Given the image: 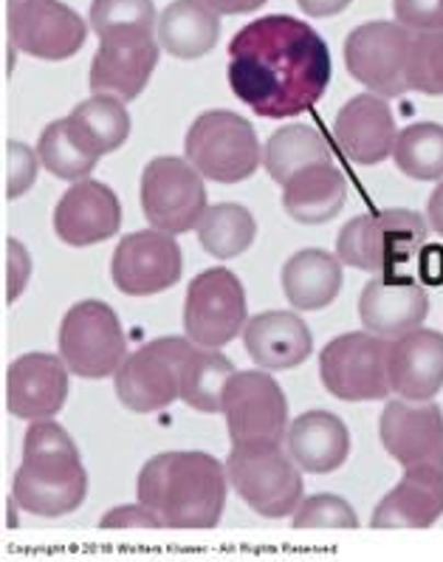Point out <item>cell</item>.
<instances>
[{"label": "cell", "instance_id": "cell-31", "mask_svg": "<svg viewBox=\"0 0 443 562\" xmlns=\"http://www.w3.org/2000/svg\"><path fill=\"white\" fill-rule=\"evenodd\" d=\"M331 153L325 145L322 133L311 125H285L272 133V139L263 147V165L280 187L292 179L303 167H311L317 161H328Z\"/></svg>", "mask_w": 443, "mask_h": 562}, {"label": "cell", "instance_id": "cell-19", "mask_svg": "<svg viewBox=\"0 0 443 562\" xmlns=\"http://www.w3.org/2000/svg\"><path fill=\"white\" fill-rule=\"evenodd\" d=\"M122 226V204L102 181H73L54 210V232L68 246L105 244Z\"/></svg>", "mask_w": 443, "mask_h": 562}, {"label": "cell", "instance_id": "cell-35", "mask_svg": "<svg viewBox=\"0 0 443 562\" xmlns=\"http://www.w3.org/2000/svg\"><path fill=\"white\" fill-rule=\"evenodd\" d=\"M410 88L430 97H443V29L418 32L410 52Z\"/></svg>", "mask_w": 443, "mask_h": 562}, {"label": "cell", "instance_id": "cell-21", "mask_svg": "<svg viewBox=\"0 0 443 562\" xmlns=\"http://www.w3.org/2000/svg\"><path fill=\"white\" fill-rule=\"evenodd\" d=\"M430 314L423 285L407 278H373L359 297V317L367 331L396 339L421 328Z\"/></svg>", "mask_w": 443, "mask_h": 562}, {"label": "cell", "instance_id": "cell-27", "mask_svg": "<svg viewBox=\"0 0 443 562\" xmlns=\"http://www.w3.org/2000/svg\"><path fill=\"white\" fill-rule=\"evenodd\" d=\"M342 289V260L322 249H303L285 260L283 292L297 312H319Z\"/></svg>", "mask_w": 443, "mask_h": 562}, {"label": "cell", "instance_id": "cell-13", "mask_svg": "<svg viewBox=\"0 0 443 562\" xmlns=\"http://www.w3.org/2000/svg\"><path fill=\"white\" fill-rule=\"evenodd\" d=\"M186 337H161L127 353L116 371V396L133 413H159L181 398V348Z\"/></svg>", "mask_w": 443, "mask_h": 562}, {"label": "cell", "instance_id": "cell-2", "mask_svg": "<svg viewBox=\"0 0 443 562\" xmlns=\"http://www.w3.org/2000/svg\"><path fill=\"white\" fill-rule=\"evenodd\" d=\"M229 492L226 463L209 452H161L141 467L136 495L167 529H215Z\"/></svg>", "mask_w": 443, "mask_h": 562}, {"label": "cell", "instance_id": "cell-8", "mask_svg": "<svg viewBox=\"0 0 443 562\" xmlns=\"http://www.w3.org/2000/svg\"><path fill=\"white\" fill-rule=\"evenodd\" d=\"M60 357L82 379L116 376L127 359V337L111 305L82 300L68 308L60 325Z\"/></svg>", "mask_w": 443, "mask_h": 562}, {"label": "cell", "instance_id": "cell-4", "mask_svg": "<svg viewBox=\"0 0 443 562\" xmlns=\"http://www.w3.org/2000/svg\"><path fill=\"white\" fill-rule=\"evenodd\" d=\"M226 472L232 490L260 517L280 520L303 503V470L280 441H235Z\"/></svg>", "mask_w": 443, "mask_h": 562}, {"label": "cell", "instance_id": "cell-22", "mask_svg": "<svg viewBox=\"0 0 443 562\" xmlns=\"http://www.w3.org/2000/svg\"><path fill=\"white\" fill-rule=\"evenodd\" d=\"M390 387L410 402H432L443 391V334L416 328L390 342Z\"/></svg>", "mask_w": 443, "mask_h": 562}, {"label": "cell", "instance_id": "cell-18", "mask_svg": "<svg viewBox=\"0 0 443 562\" xmlns=\"http://www.w3.org/2000/svg\"><path fill=\"white\" fill-rule=\"evenodd\" d=\"M68 398V364L57 353H23L7 371V407L14 418H54Z\"/></svg>", "mask_w": 443, "mask_h": 562}, {"label": "cell", "instance_id": "cell-20", "mask_svg": "<svg viewBox=\"0 0 443 562\" xmlns=\"http://www.w3.org/2000/svg\"><path fill=\"white\" fill-rule=\"evenodd\" d=\"M333 139L356 165H382L390 159L398 131L396 116L384 97L367 91L351 97L333 120Z\"/></svg>", "mask_w": 443, "mask_h": 562}, {"label": "cell", "instance_id": "cell-6", "mask_svg": "<svg viewBox=\"0 0 443 562\" xmlns=\"http://www.w3.org/2000/svg\"><path fill=\"white\" fill-rule=\"evenodd\" d=\"M186 161L209 181L238 184L258 172L263 150L252 122L235 111H206L184 139Z\"/></svg>", "mask_w": 443, "mask_h": 562}, {"label": "cell", "instance_id": "cell-7", "mask_svg": "<svg viewBox=\"0 0 443 562\" xmlns=\"http://www.w3.org/2000/svg\"><path fill=\"white\" fill-rule=\"evenodd\" d=\"M387 359V337L373 331L342 334L319 353V379L325 391L342 402H378L393 393Z\"/></svg>", "mask_w": 443, "mask_h": 562}, {"label": "cell", "instance_id": "cell-25", "mask_svg": "<svg viewBox=\"0 0 443 562\" xmlns=\"http://www.w3.org/2000/svg\"><path fill=\"white\" fill-rule=\"evenodd\" d=\"M288 452L303 472L328 475L351 456V432L333 413L308 411L288 427Z\"/></svg>", "mask_w": 443, "mask_h": 562}, {"label": "cell", "instance_id": "cell-34", "mask_svg": "<svg viewBox=\"0 0 443 562\" xmlns=\"http://www.w3.org/2000/svg\"><path fill=\"white\" fill-rule=\"evenodd\" d=\"M71 116L88 127L102 153L120 150L130 136V113H127L125 100L113 93H93L91 100L73 108Z\"/></svg>", "mask_w": 443, "mask_h": 562}, {"label": "cell", "instance_id": "cell-42", "mask_svg": "<svg viewBox=\"0 0 443 562\" xmlns=\"http://www.w3.org/2000/svg\"><path fill=\"white\" fill-rule=\"evenodd\" d=\"M297 3L308 18H333L351 7L353 0H297Z\"/></svg>", "mask_w": 443, "mask_h": 562}, {"label": "cell", "instance_id": "cell-30", "mask_svg": "<svg viewBox=\"0 0 443 562\" xmlns=\"http://www.w3.org/2000/svg\"><path fill=\"white\" fill-rule=\"evenodd\" d=\"M235 364L218 351L186 337L181 348V402L198 413H220L224 387L232 379Z\"/></svg>", "mask_w": 443, "mask_h": 562}, {"label": "cell", "instance_id": "cell-28", "mask_svg": "<svg viewBox=\"0 0 443 562\" xmlns=\"http://www.w3.org/2000/svg\"><path fill=\"white\" fill-rule=\"evenodd\" d=\"M220 37V18L206 0H175L159 18V43L175 60H201Z\"/></svg>", "mask_w": 443, "mask_h": 562}, {"label": "cell", "instance_id": "cell-17", "mask_svg": "<svg viewBox=\"0 0 443 562\" xmlns=\"http://www.w3.org/2000/svg\"><path fill=\"white\" fill-rule=\"evenodd\" d=\"M378 438L384 450L407 467H443V411L435 402H387L378 418Z\"/></svg>", "mask_w": 443, "mask_h": 562}, {"label": "cell", "instance_id": "cell-36", "mask_svg": "<svg viewBox=\"0 0 443 562\" xmlns=\"http://www.w3.org/2000/svg\"><path fill=\"white\" fill-rule=\"evenodd\" d=\"M93 32H152L156 7L152 0H93L91 3Z\"/></svg>", "mask_w": 443, "mask_h": 562}, {"label": "cell", "instance_id": "cell-11", "mask_svg": "<svg viewBox=\"0 0 443 562\" xmlns=\"http://www.w3.org/2000/svg\"><path fill=\"white\" fill-rule=\"evenodd\" d=\"M246 328V292L235 271L215 266L186 289L184 331L195 345L224 348Z\"/></svg>", "mask_w": 443, "mask_h": 562}, {"label": "cell", "instance_id": "cell-33", "mask_svg": "<svg viewBox=\"0 0 443 562\" xmlns=\"http://www.w3.org/2000/svg\"><path fill=\"white\" fill-rule=\"evenodd\" d=\"M393 161L404 176L416 181L443 179V127L435 122H416L398 133Z\"/></svg>", "mask_w": 443, "mask_h": 562}, {"label": "cell", "instance_id": "cell-3", "mask_svg": "<svg viewBox=\"0 0 443 562\" xmlns=\"http://www.w3.org/2000/svg\"><path fill=\"white\" fill-rule=\"evenodd\" d=\"M86 495V467L66 427L52 418L29 424L23 436V463L14 472L12 486L18 506L37 517H63L80 509Z\"/></svg>", "mask_w": 443, "mask_h": 562}, {"label": "cell", "instance_id": "cell-10", "mask_svg": "<svg viewBox=\"0 0 443 562\" xmlns=\"http://www.w3.org/2000/svg\"><path fill=\"white\" fill-rule=\"evenodd\" d=\"M141 210L156 229L184 235L206 212L204 176L186 159L159 156L141 170Z\"/></svg>", "mask_w": 443, "mask_h": 562}, {"label": "cell", "instance_id": "cell-29", "mask_svg": "<svg viewBox=\"0 0 443 562\" xmlns=\"http://www.w3.org/2000/svg\"><path fill=\"white\" fill-rule=\"evenodd\" d=\"M37 153H41L43 167L63 181L88 179L96 161L105 156L96 139L88 133V127L73 116L52 122L41 133Z\"/></svg>", "mask_w": 443, "mask_h": 562}, {"label": "cell", "instance_id": "cell-1", "mask_svg": "<svg viewBox=\"0 0 443 562\" xmlns=\"http://www.w3.org/2000/svg\"><path fill=\"white\" fill-rule=\"evenodd\" d=\"M331 71L322 34L292 14H265L229 43V88L263 120L311 111L331 86Z\"/></svg>", "mask_w": 443, "mask_h": 562}, {"label": "cell", "instance_id": "cell-43", "mask_svg": "<svg viewBox=\"0 0 443 562\" xmlns=\"http://www.w3.org/2000/svg\"><path fill=\"white\" fill-rule=\"evenodd\" d=\"M218 14H246L258 12L260 7H265L269 0H206Z\"/></svg>", "mask_w": 443, "mask_h": 562}, {"label": "cell", "instance_id": "cell-40", "mask_svg": "<svg viewBox=\"0 0 443 562\" xmlns=\"http://www.w3.org/2000/svg\"><path fill=\"white\" fill-rule=\"evenodd\" d=\"M29 278H32V258H29L26 246L18 238H7V303L26 292Z\"/></svg>", "mask_w": 443, "mask_h": 562}, {"label": "cell", "instance_id": "cell-23", "mask_svg": "<svg viewBox=\"0 0 443 562\" xmlns=\"http://www.w3.org/2000/svg\"><path fill=\"white\" fill-rule=\"evenodd\" d=\"M443 515V467H407L393 492L373 509V529H430Z\"/></svg>", "mask_w": 443, "mask_h": 562}, {"label": "cell", "instance_id": "cell-16", "mask_svg": "<svg viewBox=\"0 0 443 562\" xmlns=\"http://www.w3.org/2000/svg\"><path fill=\"white\" fill-rule=\"evenodd\" d=\"M159 43L152 32H107L93 54L88 86L93 93H113L120 100H136L159 66Z\"/></svg>", "mask_w": 443, "mask_h": 562}, {"label": "cell", "instance_id": "cell-5", "mask_svg": "<svg viewBox=\"0 0 443 562\" xmlns=\"http://www.w3.org/2000/svg\"><path fill=\"white\" fill-rule=\"evenodd\" d=\"M427 238L430 226L418 212L384 210L348 221L337 238V255L344 266L384 274L421 255Z\"/></svg>", "mask_w": 443, "mask_h": 562}, {"label": "cell", "instance_id": "cell-39", "mask_svg": "<svg viewBox=\"0 0 443 562\" xmlns=\"http://www.w3.org/2000/svg\"><path fill=\"white\" fill-rule=\"evenodd\" d=\"M393 12L410 32L443 29V0H393Z\"/></svg>", "mask_w": 443, "mask_h": 562}, {"label": "cell", "instance_id": "cell-37", "mask_svg": "<svg viewBox=\"0 0 443 562\" xmlns=\"http://www.w3.org/2000/svg\"><path fill=\"white\" fill-rule=\"evenodd\" d=\"M294 529H359V517L344 497L311 495L294 512Z\"/></svg>", "mask_w": 443, "mask_h": 562}, {"label": "cell", "instance_id": "cell-32", "mask_svg": "<svg viewBox=\"0 0 443 562\" xmlns=\"http://www.w3.org/2000/svg\"><path fill=\"white\" fill-rule=\"evenodd\" d=\"M198 240L212 258L229 260L243 255L254 244L258 221L246 206L240 204H215L206 206L198 221Z\"/></svg>", "mask_w": 443, "mask_h": 562}, {"label": "cell", "instance_id": "cell-41", "mask_svg": "<svg viewBox=\"0 0 443 562\" xmlns=\"http://www.w3.org/2000/svg\"><path fill=\"white\" fill-rule=\"evenodd\" d=\"M102 529H164V522L150 506L136 503V506H116L100 520Z\"/></svg>", "mask_w": 443, "mask_h": 562}, {"label": "cell", "instance_id": "cell-44", "mask_svg": "<svg viewBox=\"0 0 443 562\" xmlns=\"http://www.w3.org/2000/svg\"><path fill=\"white\" fill-rule=\"evenodd\" d=\"M427 215H430V226L443 238V179L441 184L432 190L430 206H427Z\"/></svg>", "mask_w": 443, "mask_h": 562}, {"label": "cell", "instance_id": "cell-9", "mask_svg": "<svg viewBox=\"0 0 443 562\" xmlns=\"http://www.w3.org/2000/svg\"><path fill=\"white\" fill-rule=\"evenodd\" d=\"M412 37L401 23L376 21L353 29L344 41V66L356 82L384 100L401 97L410 88V52Z\"/></svg>", "mask_w": 443, "mask_h": 562}, {"label": "cell", "instance_id": "cell-24", "mask_svg": "<svg viewBox=\"0 0 443 562\" xmlns=\"http://www.w3.org/2000/svg\"><path fill=\"white\" fill-rule=\"evenodd\" d=\"M246 351L263 371L297 368L314 351L311 328L294 312H263L243 328Z\"/></svg>", "mask_w": 443, "mask_h": 562}, {"label": "cell", "instance_id": "cell-15", "mask_svg": "<svg viewBox=\"0 0 443 562\" xmlns=\"http://www.w3.org/2000/svg\"><path fill=\"white\" fill-rule=\"evenodd\" d=\"M9 34L18 52L60 63L86 46L88 26L60 0H9Z\"/></svg>", "mask_w": 443, "mask_h": 562}, {"label": "cell", "instance_id": "cell-38", "mask_svg": "<svg viewBox=\"0 0 443 562\" xmlns=\"http://www.w3.org/2000/svg\"><path fill=\"white\" fill-rule=\"evenodd\" d=\"M41 172V153L23 142H7V199L14 201L26 195Z\"/></svg>", "mask_w": 443, "mask_h": 562}, {"label": "cell", "instance_id": "cell-12", "mask_svg": "<svg viewBox=\"0 0 443 562\" xmlns=\"http://www.w3.org/2000/svg\"><path fill=\"white\" fill-rule=\"evenodd\" d=\"M220 413L235 441H283L288 436V398L272 373L235 371L224 387Z\"/></svg>", "mask_w": 443, "mask_h": 562}, {"label": "cell", "instance_id": "cell-26", "mask_svg": "<svg viewBox=\"0 0 443 562\" xmlns=\"http://www.w3.org/2000/svg\"><path fill=\"white\" fill-rule=\"evenodd\" d=\"M348 199V181L333 161L303 167L283 184V206L297 224H328L342 212Z\"/></svg>", "mask_w": 443, "mask_h": 562}, {"label": "cell", "instance_id": "cell-14", "mask_svg": "<svg viewBox=\"0 0 443 562\" xmlns=\"http://www.w3.org/2000/svg\"><path fill=\"white\" fill-rule=\"evenodd\" d=\"M184 271V255L170 232L141 229L125 235L113 249L111 278L127 297H150L172 289Z\"/></svg>", "mask_w": 443, "mask_h": 562}]
</instances>
